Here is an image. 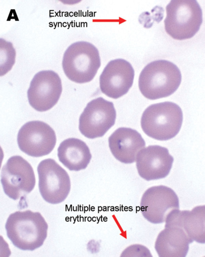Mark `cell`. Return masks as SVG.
Listing matches in <instances>:
<instances>
[{"instance_id":"1","label":"cell","mask_w":205,"mask_h":257,"mask_svg":"<svg viewBox=\"0 0 205 257\" xmlns=\"http://www.w3.org/2000/svg\"><path fill=\"white\" fill-rule=\"evenodd\" d=\"M48 224L41 214L31 210L11 214L5 224L7 235L13 245L23 250H34L47 238Z\"/></svg>"},{"instance_id":"2","label":"cell","mask_w":205,"mask_h":257,"mask_svg":"<svg viewBox=\"0 0 205 257\" xmlns=\"http://www.w3.org/2000/svg\"><path fill=\"white\" fill-rule=\"evenodd\" d=\"M181 74L178 67L166 60H157L147 64L138 79L142 94L150 100L168 97L179 87Z\"/></svg>"},{"instance_id":"3","label":"cell","mask_w":205,"mask_h":257,"mask_svg":"<svg viewBox=\"0 0 205 257\" xmlns=\"http://www.w3.org/2000/svg\"><path fill=\"white\" fill-rule=\"evenodd\" d=\"M183 121V113L177 104L164 101L151 104L143 111L141 126L148 137L159 141L174 138L179 133Z\"/></svg>"},{"instance_id":"4","label":"cell","mask_w":205,"mask_h":257,"mask_svg":"<svg viewBox=\"0 0 205 257\" xmlns=\"http://www.w3.org/2000/svg\"><path fill=\"white\" fill-rule=\"evenodd\" d=\"M100 65L98 50L88 42L81 41L71 44L63 55V71L68 79L75 83L92 80Z\"/></svg>"},{"instance_id":"5","label":"cell","mask_w":205,"mask_h":257,"mask_svg":"<svg viewBox=\"0 0 205 257\" xmlns=\"http://www.w3.org/2000/svg\"><path fill=\"white\" fill-rule=\"evenodd\" d=\"M164 21L166 32L172 38L183 40L193 37L202 23V12L195 0H172L166 7Z\"/></svg>"},{"instance_id":"6","label":"cell","mask_w":205,"mask_h":257,"mask_svg":"<svg viewBox=\"0 0 205 257\" xmlns=\"http://www.w3.org/2000/svg\"><path fill=\"white\" fill-rule=\"evenodd\" d=\"M39 189L47 202L57 204L64 201L71 189L70 177L54 160H42L37 167Z\"/></svg>"},{"instance_id":"7","label":"cell","mask_w":205,"mask_h":257,"mask_svg":"<svg viewBox=\"0 0 205 257\" xmlns=\"http://www.w3.org/2000/svg\"><path fill=\"white\" fill-rule=\"evenodd\" d=\"M1 181L6 195L14 200L30 193L36 184L32 166L20 156L8 160L1 170Z\"/></svg>"},{"instance_id":"8","label":"cell","mask_w":205,"mask_h":257,"mask_svg":"<svg viewBox=\"0 0 205 257\" xmlns=\"http://www.w3.org/2000/svg\"><path fill=\"white\" fill-rule=\"evenodd\" d=\"M114 104L102 97L89 101L79 119V130L85 137L93 139L103 136L115 124Z\"/></svg>"},{"instance_id":"9","label":"cell","mask_w":205,"mask_h":257,"mask_svg":"<svg viewBox=\"0 0 205 257\" xmlns=\"http://www.w3.org/2000/svg\"><path fill=\"white\" fill-rule=\"evenodd\" d=\"M54 130L47 123L40 120L25 123L20 128L17 136L19 149L27 155L40 157L50 154L56 144Z\"/></svg>"},{"instance_id":"10","label":"cell","mask_w":205,"mask_h":257,"mask_svg":"<svg viewBox=\"0 0 205 257\" xmlns=\"http://www.w3.org/2000/svg\"><path fill=\"white\" fill-rule=\"evenodd\" d=\"M62 92L61 79L53 70H42L35 74L27 91L30 105L40 112L47 111L56 104Z\"/></svg>"},{"instance_id":"11","label":"cell","mask_w":205,"mask_h":257,"mask_svg":"<svg viewBox=\"0 0 205 257\" xmlns=\"http://www.w3.org/2000/svg\"><path fill=\"white\" fill-rule=\"evenodd\" d=\"M140 208L145 219L153 224L165 222L168 213L179 209V199L175 192L164 185L151 187L142 196Z\"/></svg>"},{"instance_id":"12","label":"cell","mask_w":205,"mask_h":257,"mask_svg":"<svg viewBox=\"0 0 205 257\" xmlns=\"http://www.w3.org/2000/svg\"><path fill=\"white\" fill-rule=\"evenodd\" d=\"M134 75L132 66L127 60L121 58L111 60L99 77L101 91L113 99L121 97L131 87Z\"/></svg>"},{"instance_id":"13","label":"cell","mask_w":205,"mask_h":257,"mask_svg":"<svg viewBox=\"0 0 205 257\" xmlns=\"http://www.w3.org/2000/svg\"><path fill=\"white\" fill-rule=\"evenodd\" d=\"M173 158L168 150L159 145H150L140 150L136 157L139 176L147 181L166 177L170 172Z\"/></svg>"},{"instance_id":"14","label":"cell","mask_w":205,"mask_h":257,"mask_svg":"<svg viewBox=\"0 0 205 257\" xmlns=\"http://www.w3.org/2000/svg\"><path fill=\"white\" fill-rule=\"evenodd\" d=\"M204 205L196 206L191 211L173 209L166 217L165 228H180L192 242L204 243Z\"/></svg>"},{"instance_id":"15","label":"cell","mask_w":205,"mask_h":257,"mask_svg":"<svg viewBox=\"0 0 205 257\" xmlns=\"http://www.w3.org/2000/svg\"><path fill=\"white\" fill-rule=\"evenodd\" d=\"M108 144L113 156L124 164L134 163L138 152L145 146L140 133L124 127L117 128L109 136Z\"/></svg>"},{"instance_id":"16","label":"cell","mask_w":205,"mask_h":257,"mask_svg":"<svg viewBox=\"0 0 205 257\" xmlns=\"http://www.w3.org/2000/svg\"><path fill=\"white\" fill-rule=\"evenodd\" d=\"M191 242L182 229L165 228L159 233L154 247L158 257H186Z\"/></svg>"},{"instance_id":"17","label":"cell","mask_w":205,"mask_h":257,"mask_svg":"<svg viewBox=\"0 0 205 257\" xmlns=\"http://www.w3.org/2000/svg\"><path fill=\"white\" fill-rule=\"evenodd\" d=\"M61 163L70 171L85 169L91 159V154L86 144L77 138H68L62 141L57 150Z\"/></svg>"},{"instance_id":"18","label":"cell","mask_w":205,"mask_h":257,"mask_svg":"<svg viewBox=\"0 0 205 257\" xmlns=\"http://www.w3.org/2000/svg\"><path fill=\"white\" fill-rule=\"evenodd\" d=\"M15 50L12 43L1 38V76L10 71L15 61Z\"/></svg>"},{"instance_id":"19","label":"cell","mask_w":205,"mask_h":257,"mask_svg":"<svg viewBox=\"0 0 205 257\" xmlns=\"http://www.w3.org/2000/svg\"><path fill=\"white\" fill-rule=\"evenodd\" d=\"M120 257H153L149 249L140 244H134L127 247Z\"/></svg>"}]
</instances>
